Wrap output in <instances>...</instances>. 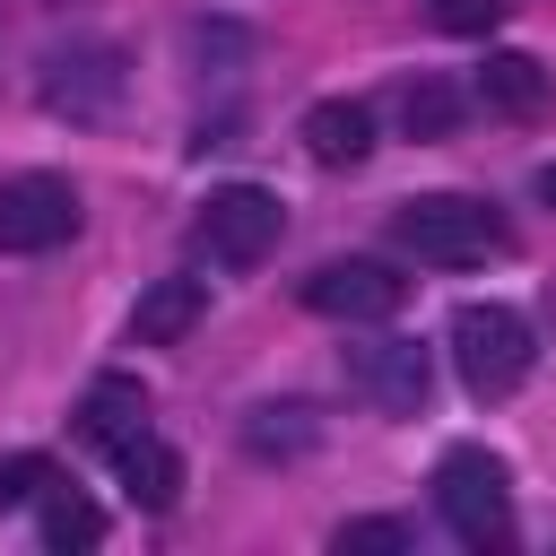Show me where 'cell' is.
<instances>
[{
    "instance_id": "d6986e66",
    "label": "cell",
    "mask_w": 556,
    "mask_h": 556,
    "mask_svg": "<svg viewBox=\"0 0 556 556\" xmlns=\"http://www.w3.org/2000/svg\"><path fill=\"white\" fill-rule=\"evenodd\" d=\"M339 556H400L408 547V530L400 521H339V539H330Z\"/></svg>"
},
{
    "instance_id": "9c48e42d",
    "label": "cell",
    "mask_w": 556,
    "mask_h": 556,
    "mask_svg": "<svg viewBox=\"0 0 556 556\" xmlns=\"http://www.w3.org/2000/svg\"><path fill=\"white\" fill-rule=\"evenodd\" d=\"M78 434H87L96 452L139 443V434H148V391H139L130 374H96V382H87V400H78Z\"/></svg>"
},
{
    "instance_id": "ffe728a7",
    "label": "cell",
    "mask_w": 556,
    "mask_h": 556,
    "mask_svg": "<svg viewBox=\"0 0 556 556\" xmlns=\"http://www.w3.org/2000/svg\"><path fill=\"white\" fill-rule=\"evenodd\" d=\"M530 191H539V200L556 208V165H539V182H530Z\"/></svg>"
},
{
    "instance_id": "30bf717a",
    "label": "cell",
    "mask_w": 556,
    "mask_h": 556,
    "mask_svg": "<svg viewBox=\"0 0 556 556\" xmlns=\"http://www.w3.org/2000/svg\"><path fill=\"white\" fill-rule=\"evenodd\" d=\"M295 139H304V156H313V165H330V174H339V165H365V156H374V113H365V104H348V96H321V104L304 113V130H295Z\"/></svg>"
},
{
    "instance_id": "e0dca14e",
    "label": "cell",
    "mask_w": 556,
    "mask_h": 556,
    "mask_svg": "<svg viewBox=\"0 0 556 556\" xmlns=\"http://www.w3.org/2000/svg\"><path fill=\"white\" fill-rule=\"evenodd\" d=\"M43 486H52V460L43 452H9L0 460V513L9 504H43Z\"/></svg>"
},
{
    "instance_id": "7c38bea8",
    "label": "cell",
    "mask_w": 556,
    "mask_h": 556,
    "mask_svg": "<svg viewBox=\"0 0 556 556\" xmlns=\"http://www.w3.org/2000/svg\"><path fill=\"white\" fill-rule=\"evenodd\" d=\"M200 313H208V287H200V278H156V287L130 304V339H139V348H174V339H191Z\"/></svg>"
},
{
    "instance_id": "5b68a950",
    "label": "cell",
    "mask_w": 556,
    "mask_h": 556,
    "mask_svg": "<svg viewBox=\"0 0 556 556\" xmlns=\"http://www.w3.org/2000/svg\"><path fill=\"white\" fill-rule=\"evenodd\" d=\"M278 226H287V208L261 191V182H226V191H208V208H200V252L208 261H226V269H252V261H269V243H278Z\"/></svg>"
},
{
    "instance_id": "6da1fadb",
    "label": "cell",
    "mask_w": 556,
    "mask_h": 556,
    "mask_svg": "<svg viewBox=\"0 0 556 556\" xmlns=\"http://www.w3.org/2000/svg\"><path fill=\"white\" fill-rule=\"evenodd\" d=\"M391 243L408 261H426V269H478V261H495L513 243V226L469 191H426V200L391 208Z\"/></svg>"
},
{
    "instance_id": "277c9868",
    "label": "cell",
    "mask_w": 556,
    "mask_h": 556,
    "mask_svg": "<svg viewBox=\"0 0 556 556\" xmlns=\"http://www.w3.org/2000/svg\"><path fill=\"white\" fill-rule=\"evenodd\" d=\"M35 96H43V113H61V122H104V113L122 104V52H113V43H96V35L52 43V52H43Z\"/></svg>"
},
{
    "instance_id": "4fadbf2b",
    "label": "cell",
    "mask_w": 556,
    "mask_h": 556,
    "mask_svg": "<svg viewBox=\"0 0 556 556\" xmlns=\"http://www.w3.org/2000/svg\"><path fill=\"white\" fill-rule=\"evenodd\" d=\"M113 469H122V495H130L139 513H174V504H182V452H165L156 434L122 443V452H113Z\"/></svg>"
},
{
    "instance_id": "7a4b0ae2",
    "label": "cell",
    "mask_w": 556,
    "mask_h": 556,
    "mask_svg": "<svg viewBox=\"0 0 556 556\" xmlns=\"http://www.w3.org/2000/svg\"><path fill=\"white\" fill-rule=\"evenodd\" d=\"M434 513L452 521L460 547H513V478H504V460L478 452V443L443 452L434 460Z\"/></svg>"
},
{
    "instance_id": "5bb4252c",
    "label": "cell",
    "mask_w": 556,
    "mask_h": 556,
    "mask_svg": "<svg viewBox=\"0 0 556 556\" xmlns=\"http://www.w3.org/2000/svg\"><path fill=\"white\" fill-rule=\"evenodd\" d=\"M313 408L304 400H278V408H252L243 417V452H261V460H295V452H313Z\"/></svg>"
},
{
    "instance_id": "2e32d148",
    "label": "cell",
    "mask_w": 556,
    "mask_h": 556,
    "mask_svg": "<svg viewBox=\"0 0 556 556\" xmlns=\"http://www.w3.org/2000/svg\"><path fill=\"white\" fill-rule=\"evenodd\" d=\"M96 539H104V513H96L78 486L52 478V486H43V547H96Z\"/></svg>"
},
{
    "instance_id": "8fae6325",
    "label": "cell",
    "mask_w": 556,
    "mask_h": 556,
    "mask_svg": "<svg viewBox=\"0 0 556 556\" xmlns=\"http://www.w3.org/2000/svg\"><path fill=\"white\" fill-rule=\"evenodd\" d=\"M547 70L530 61V52H486V70H478V104L486 113H504V122H539L547 113Z\"/></svg>"
},
{
    "instance_id": "ba28073f",
    "label": "cell",
    "mask_w": 556,
    "mask_h": 556,
    "mask_svg": "<svg viewBox=\"0 0 556 556\" xmlns=\"http://www.w3.org/2000/svg\"><path fill=\"white\" fill-rule=\"evenodd\" d=\"M348 382H356L374 408L417 417V408H426V391H434V365H426V348H417V339H365V348H348Z\"/></svg>"
},
{
    "instance_id": "3957f363",
    "label": "cell",
    "mask_w": 556,
    "mask_h": 556,
    "mask_svg": "<svg viewBox=\"0 0 556 556\" xmlns=\"http://www.w3.org/2000/svg\"><path fill=\"white\" fill-rule=\"evenodd\" d=\"M530 356H539V339H530V321H521L513 304H460V313H452V365H460V382H469L478 400L521 391Z\"/></svg>"
},
{
    "instance_id": "ac0fdd59",
    "label": "cell",
    "mask_w": 556,
    "mask_h": 556,
    "mask_svg": "<svg viewBox=\"0 0 556 556\" xmlns=\"http://www.w3.org/2000/svg\"><path fill=\"white\" fill-rule=\"evenodd\" d=\"M426 9H434V26H443V35H495L513 0H426Z\"/></svg>"
},
{
    "instance_id": "9a60e30c",
    "label": "cell",
    "mask_w": 556,
    "mask_h": 556,
    "mask_svg": "<svg viewBox=\"0 0 556 556\" xmlns=\"http://www.w3.org/2000/svg\"><path fill=\"white\" fill-rule=\"evenodd\" d=\"M452 122H460V87H443V78H408L400 87V130L408 139H452Z\"/></svg>"
},
{
    "instance_id": "8992f818",
    "label": "cell",
    "mask_w": 556,
    "mask_h": 556,
    "mask_svg": "<svg viewBox=\"0 0 556 556\" xmlns=\"http://www.w3.org/2000/svg\"><path fill=\"white\" fill-rule=\"evenodd\" d=\"M70 235H78V191L61 174L0 182V252H61Z\"/></svg>"
},
{
    "instance_id": "52a82bcc",
    "label": "cell",
    "mask_w": 556,
    "mask_h": 556,
    "mask_svg": "<svg viewBox=\"0 0 556 556\" xmlns=\"http://www.w3.org/2000/svg\"><path fill=\"white\" fill-rule=\"evenodd\" d=\"M304 304H313L321 321H391V313L408 304V278H400L391 261H321V269L304 278Z\"/></svg>"
}]
</instances>
